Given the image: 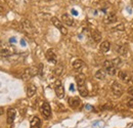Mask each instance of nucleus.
I'll list each match as a JSON object with an SVG mask.
<instances>
[{"instance_id":"4be33fe9","label":"nucleus","mask_w":133,"mask_h":128,"mask_svg":"<svg viewBox=\"0 0 133 128\" xmlns=\"http://www.w3.org/2000/svg\"><path fill=\"white\" fill-rule=\"evenodd\" d=\"M78 91H79L80 95L83 96V97H86V96L88 95V90H87V88L84 85L83 86H78Z\"/></svg>"},{"instance_id":"f3484780","label":"nucleus","mask_w":133,"mask_h":128,"mask_svg":"<svg viewBox=\"0 0 133 128\" xmlns=\"http://www.w3.org/2000/svg\"><path fill=\"white\" fill-rule=\"evenodd\" d=\"M36 90H37L36 86H35L34 84H30V85L27 87V95H28V97H32L33 95H35Z\"/></svg>"},{"instance_id":"393cba45","label":"nucleus","mask_w":133,"mask_h":128,"mask_svg":"<svg viewBox=\"0 0 133 128\" xmlns=\"http://www.w3.org/2000/svg\"><path fill=\"white\" fill-rule=\"evenodd\" d=\"M92 127L93 128H103L104 127V123L103 121H96L92 124Z\"/></svg>"},{"instance_id":"39448f33","label":"nucleus","mask_w":133,"mask_h":128,"mask_svg":"<svg viewBox=\"0 0 133 128\" xmlns=\"http://www.w3.org/2000/svg\"><path fill=\"white\" fill-rule=\"evenodd\" d=\"M103 68L105 69V72H107L109 75H111V76H114L117 73V68L113 65V63L110 62V61H105V62L103 63Z\"/></svg>"},{"instance_id":"a878e982","label":"nucleus","mask_w":133,"mask_h":128,"mask_svg":"<svg viewBox=\"0 0 133 128\" xmlns=\"http://www.w3.org/2000/svg\"><path fill=\"white\" fill-rule=\"evenodd\" d=\"M112 63H113V65H114L116 68H118V67H120V66L122 65V60H121L120 57H116V59H114V60L112 61Z\"/></svg>"},{"instance_id":"20e7f679","label":"nucleus","mask_w":133,"mask_h":128,"mask_svg":"<svg viewBox=\"0 0 133 128\" xmlns=\"http://www.w3.org/2000/svg\"><path fill=\"white\" fill-rule=\"evenodd\" d=\"M51 23L61 31V33H62L63 35H66V34H68V30L64 27L63 22H61L56 16H52V17H51Z\"/></svg>"},{"instance_id":"473e14b6","label":"nucleus","mask_w":133,"mask_h":128,"mask_svg":"<svg viewBox=\"0 0 133 128\" xmlns=\"http://www.w3.org/2000/svg\"><path fill=\"white\" fill-rule=\"evenodd\" d=\"M70 90H71V91H74V90H75V88H74V84H71V85H70Z\"/></svg>"},{"instance_id":"4468645a","label":"nucleus","mask_w":133,"mask_h":128,"mask_svg":"<svg viewBox=\"0 0 133 128\" xmlns=\"http://www.w3.org/2000/svg\"><path fill=\"white\" fill-rule=\"evenodd\" d=\"M103 22H104V24H112V23H115V22H117L116 15H115V14H108L107 16H104Z\"/></svg>"},{"instance_id":"c756f323","label":"nucleus","mask_w":133,"mask_h":128,"mask_svg":"<svg viewBox=\"0 0 133 128\" xmlns=\"http://www.w3.org/2000/svg\"><path fill=\"white\" fill-rule=\"evenodd\" d=\"M9 42H10V43H16V42H17V40H16V38H15V37H12V38H10V39H9Z\"/></svg>"},{"instance_id":"f704fd0d","label":"nucleus","mask_w":133,"mask_h":128,"mask_svg":"<svg viewBox=\"0 0 133 128\" xmlns=\"http://www.w3.org/2000/svg\"><path fill=\"white\" fill-rule=\"evenodd\" d=\"M3 12H4V9H3V7H2V6H0V16H1Z\"/></svg>"},{"instance_id":"e433bc0d","label":"nucleus","mask_w":133,"mask_h":128,"mask_svg":"<svg viewBox=\"0 0 133 128\" xmlns=\"http://www.w3.org/2000/svg\"><path fill=\"white\" fill-rule=\"evenodd\" d=\"M70 1H72V2H75V1H77V0H70Z\"/></svg>"},{"instance_id":"6e6552de","label":"nucleus","mask_w":133,"mask_h":128,"mask_svg":"<svg viewBox=\"0 0 133 128\" xmlns=\"http://www.w3.org/2000/svg\"><path fill=\"white\" fill-rule=\"evenodd\" d=\"M46 60L51 64H56V54L53 49H48L46 51Z\"/></svg>"},{"instance_id":"4c0bfd02","label":"nucleus","mask_w":133,"mask_h":128,"mask_svg":"<svg viewBox=\"0 0 133 128\" xmlns=\"http://www.w3.org/2000/svg\"><path fill=\"white\" fill-rule=\"evenodd\" d=\"M132 4H133V2H132Z\"/></svg>"},{"instance_id":"c85d7f7f","label":"nucleus","mask_w":133,"mask_h":128,"mask_svg":"<svg viewBox=\"0 0 133 128\" xmlns=\"http://www.w3.org/2000/svg\"><path fill=\"white\" fill-rule=\"evenodd\" d=\"M128 93H129L130 95L133 96V86H131V87H129V88H128Z\"/></svg>"},{"instance_id":"aec40b11","label":"nucleus","mask_w":133,"mask_h":128,"mask_svg":"<svg viewBox=\"0 0 133 128\" xmlns=\"http://www.w3.org/2000/svg\"><path fill=\"white\" fill-rule=\"evenodd\" d=\"M83 61L82 60H76V61H74L73 62V68L75 69V70H80L82 67H83Z\"/></svg>"},{"instance_id":"72a5a7b5","label":"nucleus","mask_w":133,"mask_h":128,"mask_svg":"<svg viewBox=\"0 0 133 128\" xmlns=\"http://www.w3.org/2000/svg\"><path fill=\"white\" fill-rule=\"evenodd\" d=\"M21 44H22L23 46H26V42H25V40H24V39H22V40H21Z\"/></svg>"},{"instance_id":"9d476101","label":"nucleus","mask_w":133,"mask_h":128,"mask_svg":"<svg viewBox=\"0 0 133 128\" xmlns=\"http://www.w3.org/2000/svg\"><path fill=\"white\" fill-rule=\"evenodd\" d=\"M62 22H63V24H65L66 26H73L74 25V18L72 17V16H70L69 14H64L63 16H62Z\"/></svg>"},{"instance_id":"9b49d317","label":"nucleus","mask_w":133,"mask_h":128,"mask_svg":"<svg viewBox=\"0 0 133 128\" xmlns=\"http://www.w3.org/2000/svg\"><path fill=\"white\" fill-rule=\"evenodd\" d=\"M118 77H119V79H121V80L123 81V82H125V83H128L130 81V79H131L130 74L127 71H120L118 73Z\"/></svg>"},{"instance_id":"f03ea898","label":"nucleus","mask_w":133,"mask_h":128,"mask_svg":"<svg viewBox=\"0 0 133 128\" xmlns=\"http://www.w3.org/2000/svg\"><path fill=\"white\" fill-rule=\"evenodd\" d=\"M38 72H39V70H38L37 68H35V67L28 68V69H26V70L24 71V73H23L22 77H23L25 80H27V79H30V78L34 77L35 75H37V74H38Z\"/></svg>"},{"instance_id":"b1692460","label":"nucleus","mask_w":133,"mask_h":128,"mask_svg":"<svg viewBox=\"0 0 133 128\" xmlns=\"http://www.w3.org/2000/svg\"><path fill=\"white\" fill-rule=\"evenodd\" d=\"M63 70H64V67L61 66V65H58V66L55 68V70H54V74L57 75V76H59V75L63 74Z\"/></svg>"},{"instance_id":"7ed1b4c3","label":"nucleus","mask_w":133,"mask_h":128,"mask_svg":"<svg viewBox=\"0 0 133 128\" xmlns=\"http://www.w3.org/2000/svg\"><path fill=\"white\" fill-rule=\"evenodd\" d=\"M54 90H55V94L58 98H63L65 96V88L62 84V81L61 80H56L55 81V84H54Z\"/></svg>"},{"instance_id":"ddd939ff","label":"nucleus","mask_w":133,"mask_h":128,"mask_svg":"<svg viewBox=\"0 0 133 128\" xmlns=\"http://www.w3.org/2000/svg\"><path fill=\"white\" fill-rule=\"evenodd\" d=\"M22 26H23L24 30H25V31H27L28 33L34 32V27H33V25L31 24V22H30V21H27V20H26V21H23Z\"/></svg>"},{"instance_id":"c9c22d12","label":"nucleus","mask_w":133,"mask_h":128,"mask_svg":"<svg viewBox=\"0 0 133 128\" xmlns=\"http://www.w3.org/2000/svg\"><path fill=\"white\" fill-rule=\"evenodd\" d=\"M2 114H3V109H2V108H0V116H1Z\"/></svg>"},{"instance_id":"2eb2a0df","label":"nucleus","mask_w":133,"mask_h":128,"mask_svg":"<svg viewBox=\"0 0 133 128\" xmlns=\"http://www.w3.org/2000/svg\"><path fill=\"white\" fill-rule=\"evenodd\" d=\"M75 79H76V82H77L78 86H83L84 84H85V81H86V77H85L84 74H78L75 77Z\"/></svg>"},{"instance_id":"7c9ffc66","label":"nucleus","mask_w":133,"mask_h":128,"mask_svg":"<svg viewBox=\"0 0 133 128\" xmlns=\"http://www.w3.org/2000/svg\"><path fill=\"white\" fill-rule=\"evenodd\" d=\"M85 109H86V110H88V111H91V110H92L93 108H92L91 106H89V105H87V106H85Z\"/></svg>"},{"instance_id":"2f4dec72","label":"nucleus","mask_w":133,"mask_h":128,"mask_svg":"<svg viewBox=\"0 0 133 128\" xmlns=\"http://www.w3.org/2000/svg\"><path fill=\"white\" fill-rule=\"evenodd\" d=\"M72 14H73L74 16H78V11H76L75 9H72Z\"/></svg>"},{"instance_id":"423d86ee","label":"nucleus","mask_w":133,"mask_h":128,"mask_svg":"<svg viewBox=\"0 0 133 128\" xmlns=\"http://www.w3.org/2000/svg\"><path fill=\"white\" fill-rule=\"evenodd\" d=\"M41 113H42V115L44 116V118H46V119L50 118V116H51V108H50L48 103L44 101V103L41 105Z\"/></svg>"},{"instance_id":"1a4fd4ad","label":"nucleus","mask_w":133,"mask_h":128,"mask_svg":"<svg viewBox=\"0 0 133 128\" xmlns=\"http://www.w3.org/2000/svg\"><path fill=\"white\" fill-rule=\"evenodd\" d=\"M69 105L72 109H77L81 106V100L79 97H70L69 98Z\"/></svg>"},{"instance_id":"5701e85b","label":"nucleus","mask_w":133,"mask_h":128,"mask_svg":"<svg viewBox=\"0 0 133 128\" xmlns=\"http://www.w3.org/2000/svg\"><path fill=\"white\" fill-rule=\"evenodd\" d=\"M118 53H119L120 55H122V56H125V55H127V53H128V50H127L126 46H120V47L118 48Z\"/></svg>"},{"instance_id":"f8f14e48","label":"nucleus","mask_w":133,"mask_h":128,"mask_svg":"<svg viewBox=\"0 0 133 128\" xmlns=\"http://www.w3.org/2000/svg\"><path fill=\"white\" fill-rule=\"evenodd\" d=\"M16 110L12 109V108H9L8 111H7V123L8 124H11L14 121H15V118H16Z\"/></svg>"},{"instance_id":"dca6fc26","label":"nucleus","mask_w":133,"mask_h":128,"mask_svg":"<svg viewBox=\"0 0 133 128\" xmlns=\"http://www.w3.org/2000/svg\"><path fill=\"white\" fill-rule=\"evenodd\" d=\"M110 48H111V43L109 41H103L100 43L99 49L101 52H108L110 50Z\"/></svg>"},{"instance_id":"f257e3e1","label":"nucleus","mask_w":133,"mask_h":128,"mask_svg":"<svg viewBox=\"0 0 133 128\" xmlns=\"http://www.w3.org/2000/svg\"><path fill=\"white\" fill-rule=\"evenodd\" d=\"M16 49L12 45L10 44H6V43H3L0 45V55L1 56H9V55H12L15 53Z\"/></svg>"},{"instance_id":"bb28decb","label":"nucleus","mask_w":133,"mask_h":128,"mask_svg":"<svg viewBox=\"0 0 133 128\" xmlns=\"http://www.w3.org/2000/svg\"><path fill=\"white\" fill-rule=\"evenodd\" d=\"M113 31H124V25H123V24L118 25L117 27H115V28L113 29Z\"/></svg>"},{"instance_id":"6ab92c4d","label":"nucleus","mask_w":133,"mask_h":128,"mask_svg":"<svg viewBox=\"0 0 133 128\" xmlns=\"http://www.w3.org/2000/svg\"><path fill=\"white\" fill-rule=\"evenodd\" d=\"M101 33L98 31V30H93L92 31V39H93V41L94 42H99L100 40H101Z\"/></svg>"},{"instance_id":"cd10ccee","label":"nucleus","mask_w":133,"mask_h":128,"mask_svg":"<svg viewBox=\"0 0 133 128\" xmlns=\"http://www.w3.org/2000/svg\"><path fill=\"white\" fill-rule=\"evenodd\" d=\"M127 106H128L129 108L133 109V98H131V99H129V100H128V103H127Z\"/></svg>"},{"instance_id":"412c9836","label":"nucleus","mask_w":133,"mask_h":128,"mask_svg":"<svg viewBox=\"0 0 133 128\" xmlns=\"http://www.w3.org/2000/svg\"><path fill=\"white\" fill-rule=\"evenodd\" d=\"M105 71H103V70H98L96 73H95V78L96 79H99V80H103V79H105Z\"/></svg>"},{"instance_id":"0eeeda50","label":"nucleus","mask_w":133,"mask_h":128,"mask_svg":"<svg viewBox=\"0 0 133 128\" xmlns=\"http://www.w3.org/2000/svg\"><path fill=\"white\" fill-rule=\"evenodd\" d=\"M112 90H113V93L116 96H121L123 94V87L119 82H114L113 83Z\"/></svg>"},{"instance_id":"a211bd4d","label":"nucleus","mask_w":133,"mask_h":128,"mask_svg":"<svg viewBox=\"0 0 133 128\" xmlns=\"http://www.w3.org/2000/svg\"><path fill=\"white\" fill-rule=\"evenodd\" d=\"M41 126V120L36 116L31 120V128H40Z\"/></svg>"}]
</instances>
